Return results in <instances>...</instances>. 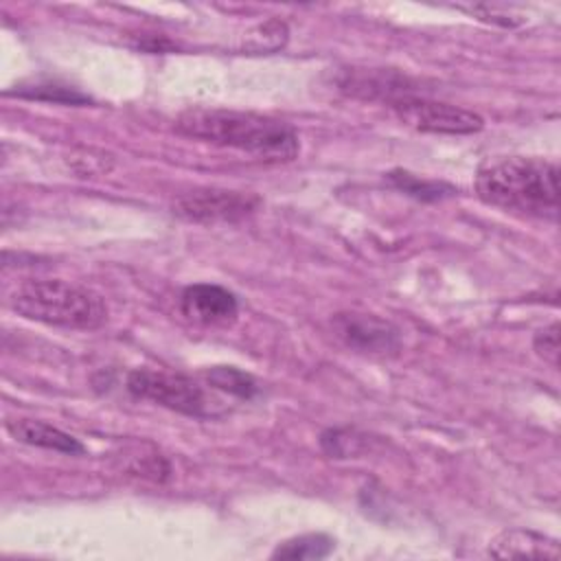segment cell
<instances>
[{
  "label": "cell",
  "instance_id": "15",
  "mask_svg": "<svg viewBox=\"0 0 561 561\" xmlns=\"http://www.w3.org/2000/svg\"><path fill=\"white\" fill-rule=\"evenodd\" d=\"M533 348H535V353L543 359V362H548L550 366H559V324L557 322H552V324H548V327H543L541 331H537L535 333V337H533Z\"/></svg>",
  "mask_w": 561,
  "mask_h": 561
},
{
  "label": "cell",
  "instance_id": "7",
  "mask_svg": "<svg viewBox=\"0 0 561 561\" xmlns=\"http://www.w3.org/2000/svg\"><path fill=\"white\" fill-rule=\"evenodd\" d=\"M331 327L348 348H355L359 353L386 355L397 353L401 346L399 329L392 322L381 320L373 313H335Z\"/></svg>",
  "mask_w": 561,
  "mask_h": 561
},
{
  "label": "cell",
  "instance_id": "5",
  "mask_svg": "<svg viewBox=\"0 0 561 561\" xmlns=\"http://www.w3.org/2000/svg\"><path fill=\"white\" fill-rule=\"evenodd\" d=\"M394 114L401 123H405L412 129L430 131V134H476L484 127V121L480 114L440 103L430 99H419L403 94L394 101H390Z\"/></svg>",
  "mask_w": 561,
  "mask_h": 561
},
{
  "label": "cell",
  "instance_id": "14",
  "mask_svg": "<svg viewBox=\"0 0 561 561\" xmlns=\"http://www.w3.org/2000/svg\"><path fill=\"white\" fill-rule=\"evenodd\" d=\"M390 180L394 186H399L403 193L414 195L419 199H438L447 193H451L449 186L438 184V182H427V180H419L416 175L408 173V171H392Z\"/></svg>",
  "mask_w": 561,
  "mask_h": 561
},
{
  "label": "cell",
  "instance_id": "6",
  "mask_svg": "<svg viewBox=\"0 0 561 561\" xmlns=\"http://www.w3.org/2000/svg\"><path fill=\"white\" fill-rule=\"evenodd\" d=\"M261 199L252 193L226 188H197L173 199V213L197 224L237 221L252 215Z\"/></svg>",
  "mask_w": 561,
  "mask_h": 561
},
{
  "label": "cell",
  "instance_id": "13",
  "mask_svg": "<svg viewBox=\"0 0 561 561\" xmlns=\"http://www.w3.org/2000/svg\"><path fill=\"white\" fill-rule=\"evenodd\" d=\"M7 94H18V96H26V99H39V101H53V103H66V105H83L90 103V96L79 92L72 85H64V83H33V85H20L13 92Z\"/></svg>",
  "mask_w": 561,
  "mask_h": 561
},
{
  "label": "cell",
  "instance_id": "1",
  "mask_svg": "<svg viewBox=\"0 0 561 561\" xmlns=\"http://www.w3.org/2000/svg\"><path fill=\"white\" fill-rule=\"evenodd\" d=\"M175 129L188 138L232 147L267 162H289L300 151L298 134L289 123L252 112L195 107L178 116Z\"/></svg>",
  "mask_w": 561,
  "mask_h": 561
},
{
  "label": "cell",
  "instance_id": "3",
  "mask_svg": "<svg viewBox=\"0 0 561 561\" xmlns=\"http://www.w3.org/2000/svg\"><path fill=\"white\" fill-rule=\"evenodd\" d=\"M9 305L28 320L64 329L92 331L107 320V305L96 291L59 278L24 280Z\"/></svg>",
  "mask_w": 561,
  "mask_h": 561
},
{
  "label": "cell",
  "instance_id": "10",
  "mask_svg": "<svg viewBox=\"0 0 561 561\" xmlns=\"http://www.w3.org/2000/svg\"><path fill=\"white\" fill-rule=\"evenodd\" d=\"M489 554L497 559H513V557L557 559L559 543L533 530H504L489 543Z\"/></svg>",
  "mask_w": 561,
  "mask_h": 561
},
{
  "label": "cell",
  "instance_id": "11",
  "mask_svg": "<svg viewBox=\"0 0 561 561\" xmlns=\"http://www.w3.org/2000/svg\"><path fill=\"white\" fill-rule=\"evenodd\" d=\"M204 379L215 390L234 394L239 399H252L259 392L256 379L234 366H213L204 373Z\"/></svg>",
  "mask_w": 561,
  "mask_h": 561
},
{
  "label": "cell",
  "instance_id": "2",
  "mask_svg": "<svg viewBox=\"0 0 561 561\" xmlns=\"http://www.w3.org/2000/svg\"><path fill=\"white\" fill-rule=\"evenodd\" d=\"M478 195L500 208L526 215H557L559 210V169L541 158H504L476 178Z\"/></svg>",
  "mask_w": 561,
  "mask_h": 561
},
{
  "label": "cell",
  "instance_id": "12",
  "mask_svg": "<svg viewBox=\"0 0 561 561\" xmlns=\"http://www.w3.org/2000/svg\"><path fill=\"white\" fill-rule=\"evenodd\" d=\"M335 541L329 535L322 533H309V535H300L294 539H287L285 543H280L272 557L274 559H324L331 554Z\"/></svg>",
  "mask_w": 561,
  "mask_h": 561
},
{
  "label": "cell",
  "instance_id": "4",
  "mask_svg": "<svg viewBox=\"0 0 561 561\" xmlns=\"http://www.w3.org/2000/svg\"><path fill=\"white\" fill-rule=\"evenodd\" d=\"M127 390L138 399H149L162 408L197 419H210L224 412L217 397H213L202 383L180 373L136 368L127 375Z\"/></svg>",
  "mask_w": 561,
  "mask_h": 561
},
{
  "label": "cell",
  "instance_id": "8",
  "mask_svg": "<svg viewBox=\"0 0 561 561\" xmlns=\"http://www.w3.org/2000/svg\"><path fill=\"white\" fill-rule=\"evenodd\" d=\"M182 313L199 324H226L239 311L237 296L215 283L188 285L180 296Z\"/></svg>",
  "mask_w": 561,
  "mask_h": 561
},
{
  "label": "cell",
  "instance_id": "9",
  "mask_svg": "<svg viewBox=\"0 0 561 561\" xmlns=\"http://www.w3.org/2000/svg\"><path fill=\"white\" fill-rule=\"evenodd\" d=\"M7 432L24 445L59 451L66 456H81L85 451L79 438L37 419H11L7 421Z\"/></svg>",
  "mask_w": 561,
  "mask_h": 561
}]
</instances>
